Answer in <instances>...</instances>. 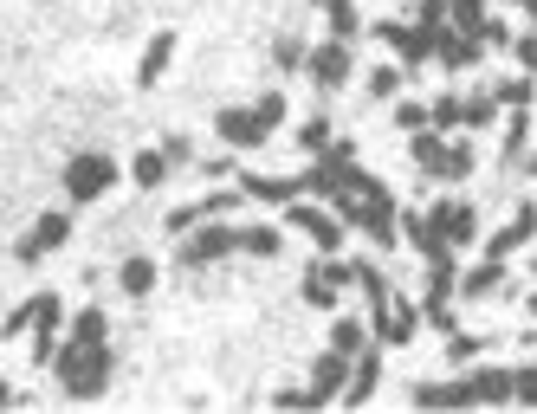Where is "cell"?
Segmentation results:
<instances>
[{"mask_svg": "<svg viewBox=\"0 0 537 414\" xmlns=\"http://www.w3.org/2000/svg\"><path fill=\"white\" fill-rule=\"evenodd\" d=\"M7 402H13V389H7V382H0V408H7Z\"/></svg>", "mask_w": 537, "mask_h": 414, "instance_id": "cell-44", "label": "cell"}, {"mask_svg": "<svg viewBox=\"0 0 537 414\" xmlns=\"http://www.w3.org/2000/svg\"><path fill=\"white\" fill-rule=\"evenodd\" d=\"M305 72H311V85L337 91L343 78L356 72V59H350V39H324V46H311V52H305Z\"/></svg>", "mask_w": 537, "mask_h": 414, "instance_id": "cell-3", "label": "cell"}, {"mask_svg": "<svg viewBox=\"0 0 537 414\" xmlns=\"http://www.w3.org/2000/svg\"><path fill=\"white\" fill-rule=\"evenodd\" d=\"M434 175H447V182L473 175V149H466V143H447V149H440V169H434Z\"/></svg>", "mask_w": 537, "mask_h": 414, "instance_id": "cell-25", "label": "cell"}, {"mask_svg": "<svg viewBox=\"0 0 537 414\" xmlns=\"http://www.w3.org/2000/svg\"><path fill=\"white\" fill-rule=\"evenodd\" d=\"M531 233H537V207H518V214H512V227H499V233H492V246H486V259H512V253H518V246H525V240H531Z\"/></svg>", "mask_w": 537, "mask_h": 414, "instance_id": "cell-16", "label": "cell"}, {"mask_svg": "<svg viewBox=\"0 0 537 414\" xmlns=\"http://www.w3.org/2000/svg\"><path fill=\"white\" fill-rule=\"evenodd\" d=\"M434 59L447 65V72L479 65V33H466V26H434Z\"/></svg>", "mask_w": 537, "mask_h": 414, "instance_id": "cell-8", "label": "cell"}, {"mask_svg": "<svg viewBox=\"0 0 537 414\" xmlns=\"http://www.w3.org/2000/svg\"><path fill=\"white\" fill-rule=\"evenodd\" d=\"M499 285H505V259H486V266H473V272L460 279V292H466V298H492Z\"/></svg>", "mask_w": 537, "mask_h": 414, "instance_id": "cell-21", "label": "cell"}, {"mask_svg": "<svg viewBox=\"0 0 537 414\" xmlns=\"http://www.w3.org/2000/svg\"><path fill=\"white\" fill-rule=\"evenodd\" d=\"M343 382H350V356H343V350H330V356L311 363V395H318V402H337Z\"/></svg>", "mask_w": 537, "mask_h": 414, "instance_id": "cell-13", "label": "cell"}, {"mask_svg": "<svg viewBox=\"0 0 537 414\" xmlns=\"http://www.w3.org/2000/svg\"><path fill=\"white\" fill-rule=\"evenodd\" d=\"M272 59H279L285 72H298V65H305V46H298V39H279V46H272Z\"/></svg>", "mask_w": 537, "mask_h": 414, "instance_id": "cell-36", "label": "cell"}, {"mask_svg": "<svg viewBox=\"0 0 537 414\" xmlns=\"http://www.w3.org/2000/svg\"><path fill=\"white\" fill-rule=\"evenodd\" d=\"M512 52H518V65H525V78H537V33H531V39H518Z\"/></svg>", "mask_w": 537, "mask_h": 414, "instance_id": "cell-40", "label": "cell"}, {"mask_svg": "<svg viewBox=\"0 0 537 414\" xmlns=\"http://www.w3.org/2000/svg\"><path fill=\"white\" fill-rule=\"evenodd\" d=\"M369 311H376V337L382 343H408V337H415V324H421L408 298H382V305H369Z\"/></svg>", "mask_w": 537, "mask_h": 414, "instance_id": "cell-9", "label": "cell"}, {"mask_svg": "<svg viewBox=\"0 0 537 414\" xmlns=\"http://www.w3.org/2000/svg\"><path fill=\"white\" fill-rule=\"evenodd\" d=\"M395 123H402V130H421V123H428V110H421V104H402V110H395Z\"/></svg>", "mask_w": 537, "mask_h": 414, "instance_id": "cell-41", "label": "cell"}, {"mask_svg": "<svg viewBox=\"0 0 537 414\" xmlns=\"http://www.w3.org/2000/svg\"><path fill=\"white\" fill-rule=\"evenodd\" d=\"M525 98H531V78H505V85H492V104H518L525 110Z\"/></svg>", "mask_w": 537, "mask_h": 414, "instance_id": "cell-31", "label": "cell"}, {"mask_svg": "<svg viewBox=\"0 0 537 414\" xmlns=\"http://www.w3.org/2000/svg\"><path fill=\"white\" fill-rule=\"evenodd\" d=\"M311 7H324V13H330V7H337V0H311Z\"/></svg>", "mask_w": 537, "mask_h": 414, "instance_id": "cell-46", "label": "cell"}, {"mask_svg": "<svg viewBox=\"0 0 537 414\" xmlns=\"http://www.w3.org/2000/svg\"><path fill=\"white\" fill-rule=\"evenodd\" d=\"M518 7H525V13H531V20H537V0H518Z\"/></svg>", "mask_w": 537, "mask_h": 414, "instance_id": "cell-45", "label": "cell"}, {"mask_svg": "<svg viewBox=\"0 0 537 414\" xmlns=\"http://www.w3.org/2000/svg\"><path fill=\"white\" fill-rule=\"evenodd\" d=\"M72 343H110V324H104V311H98V305L72 317Z\"/></svg>", "mask_w": 537, "mask_h": 414, "instance_id": "cell-24", "label": "cell"}, {"mask_svg": "<svg viewBox=\"0 0 537 414\" xmlns=\"http://www.w3.org/2000/svg\"><path fill=\"white\" fill-rule=\"evenodd\" d=\"M324 143H330V123H324V117L298 123V149H324Z\"/></svg>", "mask_w": 537, "mask_h": 414, "instance_id": "cell-33", "label": "cell"}, {"mask_svg": "<svg viewBox=\"0 0 537 414\" xmlns=\"http://www.w3.org/2000/svg\"><path fill=\"white\" fill-rule=\"evenodd\" d=\"M466 356H479V337H447V363L466 369Z\"/></svg>", "mask_w": 537, "mask_h": 414, "instance_id": "cell-35", "label": "cell"}, {"mask_svg": "<svg viewBox=\"0 0 537 414\" xmlns=\"http://www.w3.org/2000/svg\"><path fill=\"white\" fill-rule=\"evenodd\" d=\"M343 285H350V266H318V272H305V298H311V311H330Z\"/></svg>", "mask_w": 537, "mask_h": 414, "instance_id": "cell-17", "label": "cell"}, {"mask_svg": "<svg viewBox=\"0 0 537 414\" xmlns=\"http://www.w3.org/2000/svg\"><path fill=\"white\" fill-rule=\"evenodd\" d=\"M117 285H123V298H149L156 292V253H123Z\"/></svg>", "mask_w": 537, "mask_h": 414, "instance_id": "cell-14", "label": "cell"}, {"mask_svg": "<svg viewBox=\"0 0 537 414\" xmlns=\"http://www.w3.org/2000/svg\"><path fill=\"white\" fill-rule=\"evenodd\" d=\"M376 389H382V356L363 343V356H350V382H343V402H356V408H363Z\"/></svg>", "mask_w": 537, "mask_h": 414, "instance_id": "cell-10", "label": "cell"}, {"mask_svg": "<svg viewBox=\"0 0 537 414\" xmlns=\"http://www.w3.org/2000/svg\"><path fill=\"white\" fill-rule=\"evenodd\" d=\"M466 382V402L473 408H492V402H512V369H473Z\"/></svg>", "mask_w": 537, "mask_h": 414, "instance_id": "cell-11", "label": "cell"}, {"mask_svg": "<svg viewBox=\"0 0 537 414\" xmlns=\"http://www.w3.org/2000/svg\"><path fill=\"white\" fill-rule=\"evenodd\" d=\"M492 110H499L492 98H473V104H460V117H466V123H492Z\"/></svg>", "mask_w": 537, "mask_h": 414, "instance_id": "cell-39", "label": "cell"}, {"mask_svg": "<svg viewBox=\"0 0 537 414\" xmlns=\"http://www.w3.org/2000/svg\"><path fill=\"white\" fill-rule=\"evenodd\" d=\"M395 85H402V78H395V72H369V91H376V98H389Z\"/></svg>", "mask_w": 537, "mask_h": 414, "instance_id": "cell-42", "label": "cell"}, {"mask_svg": "<svg viewBox=\"0 0 537 414\" xmlns=\"http://www.w3.org/2000/svg\"><path fill=\"white\" fill-rule=\"evenodd\" d=\"M428 117L440 123V130H453V123H460V98H440V104L428 110Z\"/></svg>", "mask_w": 537, "mask_h": 414, "instance_id": "cell-38", "label": "cell"}, {"mask_svg": "<svg viewBox=\"0 0 537 414\" xmlns=\"http://www.w3.org/2000/svg\"><path fill=\"white\" fill-rule=\"evenodd\" d=\"M531 317H537V298H531Z\"/></svg>", "mask_w": 537, "mask_h": 414, "instance_id": "cell-47", "label": "cell"}, {"mask_svg": "<svg viewBox=\"0 0 537 414\" xmlns=\"http://www.w3.org/2000/svg\"><path fill=\"white\" fill-rule=\"evenodd\" d=\"M512 402L518 408H537V369H518V376H512Z\"/></svg>", "mask_w": 537, "mask_h": 414, "instance_id": "cell-32", "label": "cell"}, {"mask_svg": "<svg viewBox=\"0 0 537 414\" xmlns=\"http://www.w3.org/2000/svg\"><path fill=\"white\" fill-rule=\"evenodd\" d=\"M227 253H240V233L233 227H201V233L182 240V266H214V259H227Z\"/></svg>", "mask_w": 537, "mask_h": 414, "instance_id": "cell-6", "label": "cell"}, {"mask_svg": "<svg viewBox=\"0 0 537 414\" xmlns=\"http://www.w3.org/2000/svg\"><path fill=\"white\" fill-rule=\"evenodd\" d=\"M298 188H305V175H253L246 195H253V201H292Z\"/></svg>", "mask_w": 537, "mask_h": 414, "instance_id": "cell-20", "label": "cell"}, {"mask_svg": "<svg viewBox=\"0 0 537 414\" xmlns=\"http://www.w3.org/2000/svg\"><path fill=\"white\" fill-rule=\"evenodd\" d=\"M52 376H59V389L72 395V402H98L110 389V350L104 343H65V350H52Z\"/></svg>", "mask_w": 537, "mask_h": 414, "instance_id": "cell-1", "label": "cell"}, {"mask_svg": "<svg viewBox=\"0 0 537 414\" xmlns=\"http://www.w3.org/2000/svg\"><path fill=\"white\" fill-rule=\"evenodd\" d=\"M531 169H537V156H531Z\"/></svg>", "mask_w": 537, "mask_h": 414, "instance_id": "cell-48", "label": "cell"}, {"mask_svg": "<svg viewBox=\"0 0 537 414\" xmlns=\"http://www.w3.org/2000/svg\"><path fill=\"white\" fill-rule=\"evenodd\" d=\"M369 343V330H363V317H337V330H330V350H343V356H356Z\"/></svg>", "mask_w": 537, "mask_h": 414, "instance_id": "cell-23", "label": "cell"}, {"mask_svg": "<svg viewBox=\"0 0 537 414\" xmlns=\"http://www.w3.org/2000/svg\"><path fill=\"white\" fill-rule=\"evenodd\" d=\"M59 188H65V201H78V207L104 201L110 188H117V162H110V149H78V156L65 162Z\"/></svg>", "mask_w": 537, "mask_h": 414, "instance_id": "cell-2", "label": "cell"}, {"mask_svg": "<svg viewBox=\"0 0 537 414\" xmlns=\"http://www.w3.org/2000/svg\"><path fill=\"white\" fill-rule=\"evenodd\" d=\"M253 110L266 117V130H279V117H285V98H279V91H266V98H259Z\"/></svg>", "mask_w": 537, "mask_h": 414, "instance_id": "cell-37", "label": "cell"}, {"mask_svg": "<svg viewBox=\"0 0 537 414\" xmlns=\"http://www.w3.org/2000/svg\"><path fill=\"white\" fill-rule=\"evenodd\" d=\"M162 156H169V169H175V162H188V136H169V143H162Z\"/></svg>", "mask_w": 537, "mask_h": 414, "instance_id": "cell-43", "label": "cell"}, {"mask_svg": "<svg viewBox=\"0 0 537 414\" xmlns=\"http://www.w3.org/2000/svg\"><path fill=\"white\" fill-rule=\"evenodd\" d=\"M279 246H285L279 227H246L240 233V253H253V259H279Z\"/></svg>", "mask_w": 537, "mask_h": 414, "instance_id": "cell-22", "label": "cell"}, {"mask_svg": "<svg viewBox=\"0 0 537 414\" xmlns=\"http://www.w3.org/2000/svg\"><path fill=\"white\" fill-rule=\"evenodd\" d=\"M169 52H175V33H156L143 52V65H136V85H156L162 72H169Z\"/></svg>", "mask_w": 537, "mask_h": 414, "instance_id": "cell-19", "label": "cell"}, {"mask_svg": "<svg viewBox=\"0 0 537 414\" xmlns=\"http://www.w3.org/2000/svg\"><path fill=\"white\" fill-rule=\"evenodd\" d=\"M136 188H156L162 182V175H169V156H162V149H143V156H136Z\"/></svg>", "mask_w": 537, "mask_h": 414, "instance_id": "cell-26", "label": "cell"}, {"mask_svg": "<svg viewBox=\"0 0 537 414\" xmlns=\"http://www.w3.org/2000/svg\"><path fill=\"white\" fill-rule=\"evenodd\" d=\"M292 227L311 233L324 253H337V246H343V214H324L318 201H292Z\"/></svg>", "mask_w": 537, "mask_h": 414, "instance_id": "cell-7", "label": "cell"}, {"mask_svg": "<svg viewBox=\"0 0 537 414\" xmlns=\"http://www.w3.org/2000/svg\"><path fill=\"white\" fill-rule=\"evenodd\" d=\"M453 26H466V33H479V26H486V0H453Z\"/></svg>", "mask_w": 537, "mask_h": 414, "instance_id": "cell-28", "label": "cell"}, {"mask_svg": "<svg viewBox=\"0 0 537 414\" xmlns=\"http://www.w3.org/2000/svg\"><path fill=\"white\" fill-rule=\"evenodd\" d=\"M382 39H389V46H395V59H402V65H421V59H434V33H428V26H382Z\"/></svg>", "mask_w": 537, "mask_h": 414, "instance_id": "cell-12", "label": "cell"}, {"mask_svg": "<svg viewBox=\"0 0 537 414\" xmlns=\"http://www.w3.org/2000/svg\"><path fill=\"white\" fill-rule=\"evenodd\" d=\"M415 26H428V33L447 26V7H440V0H415Z\"/></svg>", "mask_w": 537, "mask_h": 414, "instance_id": "cell-34", "label": "cell"}, {"mask_svg": "<svg viewBox=\"0 0 537 414\" xmlns=\"http://www.w3.org/2000/svg\"><path fill=\"white\" fill-rule=\"evenodd\" d=\"M350 285H363V298H369V305H382V298H389V279H382L376 266H350Z\"/></svg>", "mask_w": 537, "mask_h": 414, "instance_id": "cell-27", "label": "cell"}, {"mask_svg": "<svg viewBox=\"0 0 537 414\" xmlns=\"http://www.w3.org/2000/svg\"><path fill=\"white\" fill-rule=\"evenodd\" d=\"M434 227L447 233L453 246H473V233H479V214H473L466 201H440V207H434Z\"/></svg>", "mask_w": 537, "mask_h": 414, "instance_id": "cell-15", "label": "cell"}, {"mask_svg": "<svg viewBox=\"0 0 537 414\" xmlns=\"http://www.w3.org/2000/svg\"><path fill=\"white\" fill-rule=\"evenodd\" d=\"M356 26H363V13H356V0H337V7H330V33H337V39H350Z\"/></svg>", "mask_w": 537, "mask_h": 414, "instance_id": "cell-29", "label": "cell"}, {"mask_svg": "<svg viewBox=\"0 0 537 414\" xmlns=\"http://www.w3.org/2000/svg\"><path fill=\"white\" fill-rule=\"evenodd\" d=\"M415 408H473L466 382H415Z\"/></svg>", "mask_w": 537, "mask_h": 414, "instance_id": "cell-18", "label": "cell"}, {"mask_svg": "<svg viewBox=\"0 0 537 414\" xmlns=\"http://www.w3.org/2000/svg\"><path fill=\"white\" fill-rule=\"evenodd\" d=\"M214 130H220V143H233V149H259V143H266V117H259V110L253 104H233V110H220V117H214Z\"/></svg>", "mask_w": 537, "mask_h": 414, "instance_id": "cell-5", "label": "cell"}, {"mask_svg": "<svg viewBox=\"0 0 537 414\" xmlns=\"http://www.w3.org/2000/svg\"><path fill=\"white\" fill-rule=\"evenodd\" d=\"M440 149H447V143H440L434 130H415V162H421V169H428V175L440 169Z\"/></svg>", "mask_w": 537, "mask_h": 414, "instance_id": "cell-30", "label": "cell"}, {"mask_svg": "<svg viewBox=\"0 0 537 414\" xmlns=\"http://www.w3.org/2000/svg\"><path fill=\"white\" fill-rule=\"evenodd\" d=\"M65 240H72V220H65V214H39V220H33V233H26V240L13 246V259H20V266H39V259L59 253Z\"/></svg>", "mask_w": 537, "mask_h": 414, "instance_id": "cell-4", "label": "cell"}]
</instances>
